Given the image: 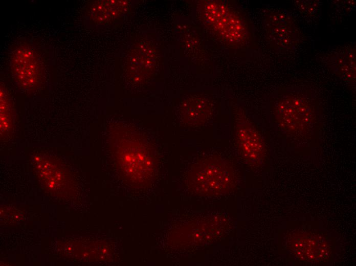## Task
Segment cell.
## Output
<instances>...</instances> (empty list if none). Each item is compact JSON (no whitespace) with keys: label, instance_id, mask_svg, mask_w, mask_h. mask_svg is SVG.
<instances>
[{"label":"cell","instance_id":"52a82bcc","mask_svg":"<svg viewBox=\"0 0 356 266\" xmlns=\"http://www.w3.org/2000/svg\"><path fill=\"white\" fill-rule=\"evenodd\" d=\"M212 105L209 100L203 97H193L185 100L181 107L183 122L188 126L198 127L210 118Z\"/></svg>","mask_w":356,"mask_h":266},{"label":"cell","instance_id":"30bf717a","mask_svg":"<svg viewBox=\"0 0 356 266\" xmlns=\"http://www.w3.org/2000/svg\"><path fill=\"white\" fill-rule=\"evenodd\" d=\"M0 137L5 140L12 134L14 127V115L11 101L2 85L0 91Z\"/></svg>","mask_w":356,"mask_h":266},{"label":"cell","instance_id":"7c38bea8","mask_svg":"<svg viewBox=\"0 0 356 266\" xmlns=\"http://www.w3.org/2000/svg\"><path fill=\"white\" fill-rule=\"evenodd\" d=\"M299 11L307 15L314 14L317 10L318 5L315 1H297Z\"/></svg>","mask_w":356,"mask_h":266},{"label":"cell","instance_id":"6da1fadb","mask_svg":"<svg viewBox=\"0 0 356 266\" xmlns=\"http://www.w3.org/2000/svg\"><path fill=\"white\" fill-rule=\"evenodd\" d=\"M235 179L231 164L220 157L213 156L204 158L194 165L188 183L196 193L213 196L231 190Z\"/></svg>","mask_w":356,"mask_h":266},{"label":"cell","instance_id":"7a4b0ae2","mask_svg":"<svg viewBox=\"0 0 356 266\" xmlns=\"http://www.w3.org/2000/svg\"><path fill=\"white\" fill-rule=\"evenodd\" d=\"M205 21L222 38L232 43H241L248 38V26L243 18L225 4L207 1L203 7Z\"/></svg>","mask_w":356,"mask_h":266},{"label":"cell","instance_id":"9c48e42d","mask_svg":"<svg viewBox=\"0 0 356 266\" xmlns=\"http://www.w3.org/2000/svg\"><path fill=\"white\" fill-rule=\"evenodd\" d=\"M127 10L126 1H106L96 2L91 9V15L97 23H109Z\"/></svg>","mask_w":356,"mask_h":266},{"label":"cell","instance_id":"3957f363","mask_svg":"<svg viewBox=\"0 0 356 266\" xmlns=\"http://www.w3.org/2000/svg\"><path fill=\"white\" fill-rule=\"evenodd\" d=\"M312 100L299 93H288L280 98L276 104V118L289 131L301 133L309 128L315 116Z\"/></svg>","mask_w":356,"mask_h":266},{"label":"cell","instance_id":"5b68a950","mask_svg":"<svg viewBox=\"0 0 356 266\" xmlns=\"http://www.w3.org/2000/svg\"><path fill=\"white\" fill-rule=\"evenodd\" d=\"M235 129L237 146L243 158L250 164H259L265 153V144L257 130L244 114L236 116Z\"/></svg>","mask_w":356,"mask_h":266},{"label":"cell","instance_id":"8992f818","mask_svg":"<svg viewBox=\"0 0 356 266\" xmlns=\"http://www.w3.org/2000/svg\"><path fill=\"white\" fill-rule=\"evenodd\" d=\"M270 33L278 49L288 51L298 39V31L292 17L285 11L278 10L270 18Z\"/></svg>","mask_w":356,"mask_h":266},{"label":"cell","instance_id":"8fae6325","mask_svg":"<svg viewBox=\"0 0 356 266\" xmlns=\"http://www.w3.org/2000/svg\"><path fill=\"white\" fill-rule=\"evenodd\" d=\"M333 68L348 80L355 79V52L348 48L340 53L333 59Z\"/></svg>","mask_w":356,"mask_h":266},{"label":"cell","instance_id":"ba28073f","mask_svg":"<svg viewBox=\"0 0 356 266\" xmlns=\"http://www.w3.org/2000/svg\"><path fill=\"white\" fill-rule=\"evenodd\" d=\"M294 243V248L297 256L305 258L306 261L322 260L329 252L326 242L315 236L298 238Z\"/></svg>","mask_w":356,"mask_h":266},{"label":"cell","instance_id":"277c9868","mask_svg":"<svg viewBox=\"0 0 356 266\" xmlns=\"http://www.w3.org/2000/svg\"><path fill=\"white\" fill-rule=\"evenodd\" d=\"M13 76L20 88L32 91L43 80L41 63L37 53L28 46H20L13 52L11 58Z\"/></svg>","mask_w":356,"mask_h":266}]
</instances>
